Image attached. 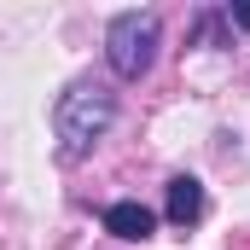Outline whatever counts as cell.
Segmentation results:
<instances>
[{"instance_id": "cell-1", "label": "cell", "mask_w": 250, "mask_h": 250, "mask_svg": "<svg viewBox=\"0 0 250 250\" xmlns=\"http://www.w3.org/2000/svg\"><path fill=\"white\" fill-rule=\"evenodd\" d=\"M117 123V93L105 87V82H93V76H82V82H70L59 93V111H53V134H59V157L64 163H82L99 140H105V128Z\"/></svg>"}, {"instance_id": "cell-2", "label": "cell", "mask_w": 250, "mask_h": 250, "mask_svg": "<svg viewBox=\"0 0 250 250\" xmlns=\"http://www.w3.org/2000/svg\"><path fill=\"white\" fill-rule=\"evenodd\" d=\"M157 41H163L157 12H117L111 29H105V59H111V70L123 82H140L157 64Z\"/></svg>"}, {"instance_id": "cell-3", "label": "cell", "mask_w": 250, "mask_h": 250, "mask_svg": "<svg viewBox=\"0 0 250 250\" xmlns=\"http://www.w3.org/2000/svg\"><path fill=\"white\" fill-rule=\"evenodd\" d=\"M151 227H157V215H151L140 198H117V204L105 209V233H117V239H128V245H146Z\"/></svg>"}, {"instance_id": "cell-4", "label": "cell", "mask_w": 250, "mask_h": 250, "mask_svg": "<svg viewBox=\"0 0 250 250\" xmlns=\"http://www.w3.org/2000/svg\"><path fill=\"white\" fill-rule=\"evenodd\" d=\"M163 209H169L175 227H198L209 204H204V187H198L192 175H175V181H169V198H163Z\"/></svg>"}, {"instance_id": "cell-5", "label": "cell", "mask_w": 250, "mask_h": 250, "mask_svg": "<svg viewBox=\"0 0 250 250\" xmlns=\"http://www.w3.org/2000/svg\"><path fill=\"white\" fill-rule=\"evenodd\" d=\"M227 23H239V29H250V6H227Z\"/></svg>"}]
</instances>
